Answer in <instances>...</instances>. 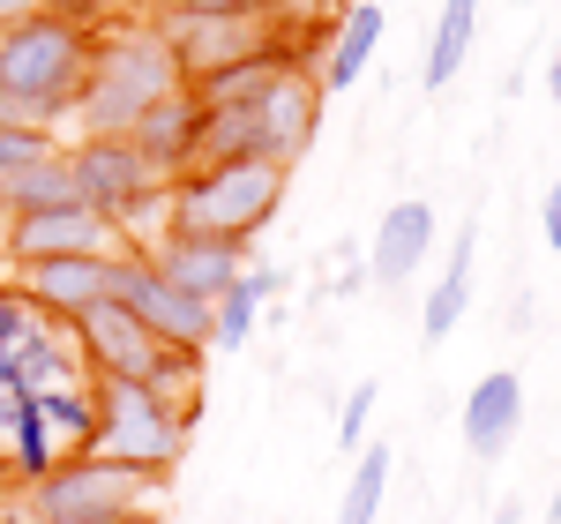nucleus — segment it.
<instances>
[{
    "label": "nucleus",
    "instance_id": "nucleus-14",
    "mask_svg": "<svg viewBox=\"0 0 561 524\" xmlns=\"http://www.w3.org/2000/svg\"><path fill=\"white\" fill-rule=\"evenodd\" d=\"M255 121H262V135H270V158L293 173V158L314 143V121H322V83L293 68V76H285V83L255 105Z\"/></svg>",
    "mask_w": 561,
    "mask_h": 524
},
{
    "label": "nucleus",
    "instance_id": "nucleus-4",
    "mask_svg": "<svg viewBox=\"0 0 561 524\" xmlns=\"http://www.w3.org/2000/svg\"><path fill=\"white\" fill-rule=\"evenodd\" d=\"M90 405H98V435H90V457H98V465L165 480L180 457H187V420H195V412H180L173 397L142 390V383H105V375H90Z\"/></svg>",
    "mask_w": 561,
    "mask_h": 524
},
{
    "label": "nucleus",
    "instance_id": "nucleus-19",
    "mask_svg": "<svg viewBox=\"0 0 561 524\" xmlns=\"http://www.w3.org/2000/svg\"><path fill=\"white\" fill-rule=\"evenodd\" d=\"M38 412L53 442H60V465L90 457V435H98V405H90V383H60V390H38Z\"/></svg>",
    "mask_w": 561,
    "mask_h": 524
},
{
    "label": "nucleus",
    "instance_id": "nucleus-1",
    "mask_svg": "<svg viewBox=\"0 0 561 524\" xmlns=\"http://www.w3.org/2000/svg\"><path fill=\"white\" fill-rule=\"evenodd\" d=\"M90 60H98V31H76V23H60V15H45V8L0 23V98H8L31 128L76 121Z\"/></svg>",
    "mask_w": 561,
    "mask_h": 524
},
{
    "label": "nucleus",
    "instance_id": "nucleus-2",
    "mask_svg": "<svg viewBox=\"0 0 561 524\" xmlns=\"http://www.w3.org/2000/svg\"><path fill=\"white\" fill-rule=\"evenodd\" d=\"M180 90V68L158 23L150 31H98V60H90V83H83V105H76V128L83 135H128L158 98Z\"/></svg>",
    "mask_w": 561,
    "mask_h": 524
},
{
    "label": "nucleus",
    "instance_id": "nucleus-16",
    "mask_svg": "<svg viewBox=\"0 0 561 524\" xmlns=\"http://www.w3.org/2000/svg\"><path fill=\"white\" fill-rule=\"evenodd\" d=\"M472 255H479V225H465V232L449 240V262H442V277H434V293H427V315H420L427 345H442V338L465 322V307H472Z\"/></svg>",
    "mask_w": 561,
    "mask_h": 524
},
{
    "label": "nucleus",
    "instance_id": "nucleus-23",
    "mask_svg": "<svg viewBox=\"0 0 561 524\" xmlns=\"http://www.w3.org/2000/svg\"><path fill=\"white\" fill-rule=\"evenodd\" d=\"M38 322H45V315L23 300V285L8 277V285H0V360H8L15 345H31V338H38Z\"/></svg>",
    "mask_w": 561,
    "mask_h": 524
},
{
    "label": "nucleus",
    "instance_id": "nucleus-32",
    "mask_svg": "<svg viewBox=\"0 0 561 524\" xmlns=\"http://www.w3.org/2000/svg\"><path fill=\"white\" fill-rule=\"evenodd\" d=\"M0 262H8V218H0Z\"/></svg>",
    "mask_w": 561,
    "mask_h": 524
},
{
    "label": "nucleus",
    "instance_id": "nucleus-22",
    "mask_svg": "<svg viewBox=\"0 0 561 524\" xmlns=\"http://www.w3.org/2000/svg\"><path fill=\"white\" fill-rule=\"evenodd\" d=\"M53 150H60L53 128H31V121H23V128H0V187H8V180H23L31 166H45Z\"/></svg>",
    "mask_w": 561,
    "mask_h": 524
},
{
    "label": "nucleus",
    "instance_id": "nucleus-10",
    "mask_svg": "<svg viewBox=\"0 0 561 524\" xmlns=\"http://www.w3.org/2000/svg\"><path fill=\"white\" fill-rule=\"evenodd\" d=\"M53 255H128V240L105 218H90L83 203L38 210V218H8V262H53Z\"/></svg>",
    "mask_w": 561,
    "mask_h": 524
},
{
    "label": "nucleus",
    "instance_id": "nucleus-15",
    "mask_svg": "<svg viewBox=\"0 0 561 524\" xmlns=\"http://www.w3.org/2000/svg\"><path fill=\"white\" fill-rule=\"evenodd\" d=\"M285 293V270L277 262H255V270H240L232 277V293L210 307V345L217 352H240L248 338H255V322H262V307Z\"/></svg>",
    "mask_w": 561,
    "mask_h": 524
},
{
    "label": "nucleus",
    "instance_id": "nucleus-5",
    "mask_svg": "<svg viewBox=\"0 0 561 524\" xmlns=\"http://www.w3.org/2000/svg\"><path fill=\"white\" fill-rule=\"evenodd\" d=\"M60 158L76 180V203L90 218H105L128 248L150 218H165V180L128 150V135H76V150H60Z\"/></svg>",
    "mask_w": 561,
    "mask_h": 524
},
{
    "label": "nucleus",
    "instance_id": "nucleus-33",
    "mask_svg": "<svg viewBox=\"0 0 561 524\" xmlns=\"http://www.w3.org/2000/svg\"><path fill=\"white\" fill-rule=\"evenodd\" d=\"M128 524H158V517H150V510H135V517H128Z\"/></svg>",
    "mask_w": 561,
    "mask_h": 524
},
{
    "label": "nucleus",
    "instance_id": "nucleus-25",
    "mask_svg": "<svg viewBox=\"0 0 561 524\" xmlns=\"http://www.w3.org/2000/svg\"><path fill=\"white\" fill-rule=\"evenodd\" d=\"M38 8H45V15H60V23H76V31H113L128 0H38Z\"/></svg>",
    "mask_w": 561,
    "mask_h": 524
},
{
    "label": "nucleus",
    "instance_id": "nucleus-29",
    "mask_svg": "<svg viewBox=\"0 0 561 524\" xmlns=\"http://www.w3.org/2000/svg\"><path fill=\"white\" fill-rule=\"evenodd\" d=\"M0 128H23V113H15V105H8V98H0Z\"/></svg>",
    "mask_w": 561,
    "mask_h": 524
},
{
    "label": "nucleus",
    "instance_id": "nucleus-24",
    "mask_svg": "<svg viewBox=\"0 0 561 524\" xmlns=\"http://www.w3.org/2000/svg\"><path fill=\"white\" fill-rule=\"evenodd\" d=\"M375 383H352L345 390V405H337V449H352V457H359V449H367V420H375Z\"/></svg>",
    "mask_w": 561,
    "mask_h": 524
},
{
    "label": "nucleus",
    "instance_id": "nucleus-9",
    "mask_svg": "<svg viewBox=\"0 0 561 524\" xmlns=\"http://www.w3.org/2000/svg\"><path fill=\"white\" fill-rule=\"evenodd\" d=\"M142 255H150V270L173 285V293H187V300L217 307L225 293H232V277L248 270V248H232V240H195V232H158V240H142Z\"/></svg>",
    "mask_w": 561,
    "mask_h": 524
},
{
    "label": "nucleus",
    "instance_id": "nucleus-18",
    "mask_svg": "<svg viewBox=\"0 0 561 524\" xmlns=\"http://www.w3.org/2000/svg\"><path fill=\"white\" fill-rule=\"evenodd\" d=\"M472 31H479V0H442L420 83H427V90H449V83H457V68H465V53H472Z\"/></svg>",
    "mask_w": 561,
    "mask_h": 524
},
{
    "label": "nucleus",
    "instance_id": "nucleus-28",
    "mask_svg": "<svg viewBox=\"0 0 561 524\" xmlns=\"http://www.w3.org/2000/svg\"><path fill=\"white\" fill-rule=\"evenodd\" d=\"M15 15H38V0H0V23H15Z\"/></svg>",
    "mask_w": 561,
    "mask_h": 524
},
{
    "label": "nucleus",
    "instance_id": "nucleus-8",
    "mask_svg": "<svg viewBox=\"0 0 561 524\" xmlns=\"http://www.w3.org/2000/svg\"><path fill=\"white\" fill-rule=\"evenodd\" d=\"M23 300L38 307L45 322H83L90 307L113 300L121 285V255H53V262H23L15 270Z\"/></svg>",
    "mask_w": 561,
    "mask_h": 524
},
{
    "label": "nucleus",
    "instance_id": "nucleus-21",
    "mask_svg": "<svg viewBox=\"0 0 561 524\" xmlns=\"http://www.w3.org/2000/svg\"><path fill=\"white\" fill-rule=\"evenodd\" d=\"M389 457L382 442H367L359 449V465H352V480H345V502H337V524H375V510H382V494H389Z\"/></svg>",
    "mask_w": 561,
    "mask_h": 524
},
{
    "label": "nucleus",
    "instance_id": "nucleus-26",
    "mask_svg": "<svg viewBox=\"0 0 561 524\" xmlns=\"http://www.w3.org/2000/svg\"><path fill=\"white\" fill-rule=\"evenodd\" d=\"M173 15H210V23H270L277 0H180Z\"/></svg>",
    "mask_w": 561,
    "mask_h": 524
},
{
    "label": "nucleus",
    "instance_id": "nucleus-13",
    "mask_svg": "<svg viewBox=\"0 0 561 524\" xmlns=\"http://www.w3.org/2000/svg\"><path fill=\"white\" fill-rule=\"evenodd\" d=\"M427 248H434V203H389V218L375 225V248H367V277L404 285L427 270Z\"/></svg>",
    "mask_w": 561,
    "mask_h": 524
},
{
    "label": "nucleus",
    "instance_id": "nucleus-20",
    "mask_svg": "<svg viewBox=\"0 0 561 524\" xmlns=\"http://www.w3.org/2000/svg\"><path fill=\"white\" fill-rule=\"evenodd\" d=\"M76 203V180H68V158L53 150L45 166H31L23 180L0 187V218H38V210H68Z\"/></svg>",
    "mask_w": 561,
    "mask_h": 524
},
{
    "label": "nucleus",
    "instance_id": "nucleus-11",
    "mask_svg": "<svg viewBox=\"0 0 561 524\" xmlns=\"http://www.w3.org/2000/svg\"><path fill=\"white\" fill-rule=\"evenodd\" d=\"M128 150L150 166V173L173 187L180 173H195V150H203V105L187 98V90H173V98H158L142 121L128 128Z\"/></svg>",
    "mask_w": 561,
    "mask_h": 524
},
{
    "label": "nucleus",
    "instance_id": "nucleus-31",
    "mask_svg": "<svg viewBox=\"0 0 561 524\" xmlns=\"http://www.w3.org/2000/svg\"><path fill=\"white\" fill-rule=\"evenodd\" d=\"M547 524H561V487H554V494H547Z\"/></svg>",
    "mask_w": 561,
    "mask_h": 524
},
{
    "label": "nucleus",
    "instance_id": "nucleus-17",
    "mask_svg": "<svg viewBox=\"0 0 561 524\" xmlns=\"http://www.w3.org/2000/svg\"><path fill=\"white\" fill-rule=\"evenodd\" d=\"M382 23H389V15L375 8V0H352L314 83H322V90H352V83H359V76H367V60H375V45H382Z\"/></svg>",
    "mask_w": 561,
    "mask_h": 524
},
{
    "label": "nucleus",
    "instance_id": "nucleus-12",
    "mask_svg": "<svg viewBox=\"0 0 561 524\" xmlns=\"http://www.w3.org/2000/svg\"><path fill=\"white\" fill-rule=\"evenodd\" d=\"M457 428H465V449H472L479 465H494L524 428V383L510 367H486L472 383V397H465V420H457Z\"/></svg>",
    "mask_w": 561,
    "mask_h": 524
},
{
    "label": "nucleus",
    "instance_id": "nucleus-3",
    "mask_svg": "<svg viewBox=\"0 0 561 524\" xmlns=\"http://www.w3.org/2000/svg\"><path fill=\"white\" fill-rule=\"evenodd\" d=\"M285 210V166H195L165 187V232L248 248Z\"/></svg>",
    "mask_w": 561,
    "mask_h": 524
},
{
    "label": "nucleus",
    "instance_id": "nucleus-6",
    "mask_svg": "<svg viewBox=\"0 0 561 524\" xmlns=\"http://www.w3.org/2000/svg\"><path fill=\"white\" fill-rule=\"evenodd\" d=\"M150 487H158V480H142V472L76 457V465L45 472V480L23 494V524H128L135 510H142Z\"/></svg>",
    "mask_w": 561,
    "mask_h": 524
},
{
    "label": "nucleus",
    "instance_id": "nucleus-7",
    "mask_svg": "<svg viewBox=\"0 0 561 524\" xmlns=\"http://www.w3.org/2000/svg\"><path fill=\"white\" fill-rule=\"evenodd\" d=\"M113 307H128V315H135V322H142V330H150L165 352H210V307L187 300V293H173V285L150 270V255H142V248H128V255H121Z\"/></svg>",
    "mask_w": 561,
    "mask_h": 524
},
{
    "label": "nucleus",
    "instance_id": "nucleus-27",
    "mask_svg": "<svg viewBox=\"0 0 561 524\" xmlns=\"http://www.w3.org/2000/svg\"><path fill=\"white\" fill-rule=\"evenodd\" d=\"M539 218H547V248L561 255V180H547V203H539Z\"/></svg>",
    "mask_w": 561,
    "mask_h": 524
},
{
    "label": "nucleus",
    "instance_id": "nucleus-30",
    "mask_svg": "<svg viewBox=\"0 0 561 524\" xmlns=\"http://www.w3.org/2000/svg\"><path fill=\"white\" fill-rule=\"evenodd\" d=\"M135 8H150V15H173L180 0H135Z\"/></svg>",
    "mask_w": 561,
    "mask_h": 524
}]
</instances>
